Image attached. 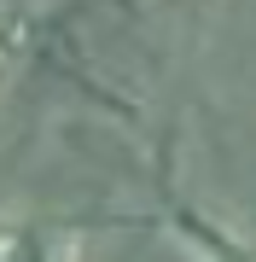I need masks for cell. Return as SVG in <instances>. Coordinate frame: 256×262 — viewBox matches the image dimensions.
I'll return each instance as SVG.
<instances>
[{"label":"cell","instance_id":"obj_2","mask_svg":"<svg viewBox=\"0 0 256 262\" xmlns=\"http://www.w3.org/2000/svg\"><path fill=\"white\" fill-rule=\"evenodd\" d=\"M0 262H76V245L47 233V227H6L0 233Z\"/></svg>","mask_w":256,"mask_h":262},{"label":"cell","instance_id":"obj_1","mask_svg":"<svg viewBox=\"0 0 256 262\" xmlns=\"http://www.w3.org/2000/svg\"><path fill=\"white\" fill-rule=\"evenodd\" d=\"M169 222H175V233L198 251V262H256V239L227 233V227H216V222L198 215V210H175Z\"/></svg>","mask_w":256,"mask_h":262}]
</instances>
